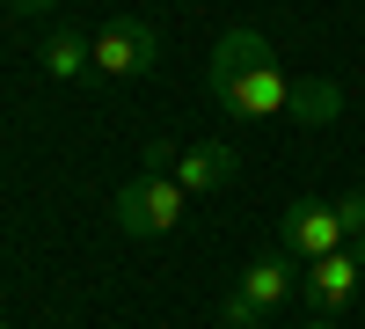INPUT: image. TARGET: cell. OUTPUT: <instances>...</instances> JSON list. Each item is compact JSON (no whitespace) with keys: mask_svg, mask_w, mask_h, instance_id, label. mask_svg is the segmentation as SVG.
Returning <instances> with one entry per match:
<instances>
[{"mask_svg":"<svg viewBox=\"0 0 365 329\" xmlns=\"http://www.w3.org/2000/svg\"><path fill=\"white\" fill-rule=\"evenodd\" d=\"M182 213H190V191L175 183V176H132L125 191H117V227L132 234V242H168V234L182 227Z\"/></svg>","mask_w":365,"mask_h":329,"instance_id":"6da1fadb","label":"cell"},{"mask_svg":"<svg viewBox=\"0 0 365 329\" xmlns=\"http://www.w3.org/2000/svg\"><path fill=\"white\" fill-rule=\"evenodd\" d=\"M154 59H161V29L146 15H110L96 29V74L103 81H139V74H154Z\"/></svg>","mask_w":365,"mask_h":329,"instance_id":"7a4b0ae2","label":"cell"},{"mask_svg":"<svg viewBox=\"0 0 365 329\" xmlns=\"http://www.w3.org/2000/svg\"><path fill=\"white\" fill-rule=\"evenodd\" d=\"M351 242L344 220H336V198H292L285 213H278V249L299 256V263H314V256H336Z\"/></svg>","mask_w":365,"mask_h":329,"instance_id":"3957f363","label":"cell"},{"mask_svg":"<svg viewBox=\"0 0 365 329\" xmlns=\"http://www.w3.org/2000/svg\"><path fill=\"white\" fill-rule=\"evenodd\" d=\"M263 59H278L263 44V29H220V44L205 51V96L212 103H227L234 96V81L249 74V66H263Z\"/></svg>","mask_w":365,"mask_h":329,"instance_id":"277c9868","label":"cell"},{"mask_svg":"<svg viewBox=\"0 0 365 329\" xmlns=\"http://www.w3.org/2000/svg\"><path fill=\"white\" fill-rule=\"evenodd\" d=\"M358 285H365V263L351 249H336V256H314L299 271V300H307V315H344V300Z\"/></svg>","mask_w":365,"mask_h":329,"instance_id":"5b68a950","label":"cell"},{"mask_svg":"<svg viewBox=\"0 0 365 329\" xmlns=\"http://www.w3.org/2000/svg\"><path fill=\"white\" fill-rule=\"evenodd\" d=\"M285 103H292V74L278 66V59H263V66H249L234 81V96L220 110H234V117H285Z\"/></svg>","mask_w":365,"mask_h":329,"instance_id":"8992f818","label":"cell"},{"mask_svg":"<svg viewBox=\"0 0 365 329\" xmlns=\"http://www.w3.org/2000/svg\"><path fill=\"white\" fill-rule=\"evenodd\" d=\"M234 168H241V154H234L227 139H197V146H182V154H175L168 176H175L190 198H205V191H227V183H234Z\"/></svg>","mask_w":365,"mask_h":329,"instance_id":"52a82bcc","label":"cell"},{"mask_svg":"<svg viewBox=\"0 0 365 329\" xmlns=\"http://www.w3.org/2000/svg\"><path fill=\"white\" fill-rule=\"evenodd\" d=\"M234 293H241V300H256L263 315H278L285 300H299V256H285V249H278V256H256L249 271H241Z\"/></svg>","mask_w":365,"mask_h":329,"instance_id":"ba28073f","label":"cell"},{"mask_svg":"<svg viewBox=\"0 0 365 329\" xmlns=\"http://www.w3.org/2000/svg\"><path fill=\"white\" fill-rule=\"evenodd\" d=\"M285 117H292V125H307V132L336 125V117H344V88L329 81V74H307V81H292V103H285Z\"/></svg>","mask_w":365,"mask_h":329,"instance_id":"9c48e42d","label":"cell"},{"mask_svg":"<svg viewBox=\"0 0 365 329\" xmlns=\"http://www.w3.org/2000/svg\"><path fill=\"white\" fill-rule=\"evenodd\" d=\"M37 59H44V74H51V81H81V74H96V37H81V29H58V37H51Z\"/></svg>","mask_w":365,"mask_h":329,"instance_id":"30bf717a","label":"cell"},{"mask_svg":"<svg viewBox=\"0 0 365 329\" xmlns=\"http://www.w3.org/2000/svg\"><path fill=\"white\" fill-rule=\"evenodd\" d=\"M220 322H227V329H263L270 315H263L256 300H241V293H227V300H220Z\"/></svg>","mask_w":365,"mask_h":329,"instance_id":"8fae6325","label":"cell"},{"mask_svg":"<svg viewBox=\"0 0 365 329\" xmlns=\"http://www.w3.org/2000/svg\"><path fill=\"white\" fill-rule=\"evenodd\" d=\"M175 154H182L175 139H146V176H168V168H175Z\"/></svg>","mask_w":365,"mask_h":329,"instance_id":"7c38bea8","label":"cell"},{"mask_svg":"<svg viewBox=\"0 0 365 329\" xmlns=\"http://www.w3.org/2000/svg\"><path fill=\"white\" fill-rule=\"evenodd\" d=\"M336 220H344V234L365 227V191H344V198H336Z\"/></svg>","mask_w":365,"mask_h":329,"instance_id":"4fadbf2b","label":"cell"},{"mask_svg":"<svg viewBox=\"0 0 365 329\" xmlns=\"http://www.w3.org/2000/svg\"><path fill=\"white\" fill-rule=\"evenodd\" d=\"M8 8H15V15H51L58 0H8Z\"/></svg>","mask_w":365,"mask_h":329,"instance_id":"5bb4252c","label":"cell"},{"mask_svg":"<svg viewBox=\"0 0 365 329\" xmlns=\"http://www.w3.org/2000/svg\"><path fill=\"white\" fill-rule=\"evenodd\" d=\"M344 249H351V256H358V263H365V227H358V234H351V242H344Z\"/></svg>","mask_w":365,"mask_h":329,"instance_id":"9a60e30c","label":"cell"},{"mask_svg":"<svg viewBox=\"0 0 365 329\" xmlns=\"http://www.w3.org/2000/svg\"><path fill=\"white\" fill-rule=\"evenodd\" d=\"M307 329H336V315H307Z\"/></svg>","mask_w":365,"mask_h":329,"instance_id":"2e32d148","label":"cell"},{"mask_svg":"<svg viewBox=\"0 0 365 329\" xmlns=\"http://www.w3.org/2000/svg\"><path fill=\"white\" fill-rule=\"evenodd\" d=\"M0 329H8V322H0Z\"/></svg>","mask_w":365,"mask_h":329,"instance_id":"e0dca14e","label":"cell"}]
</instances>
